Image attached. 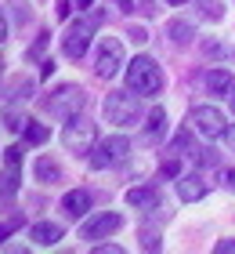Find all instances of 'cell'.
I'll return each mask as SVG.
<instances>
[{"mask_svg":"<svg viewBox=\"0 0 235 254\" xmlns=\"http://www.w3.org/2000/svg\"><path fill=\"white\" fill-rule=\"evenodd\" d=\"M127 203L138 207V211H148V207H159V189L156 186H141L127 192Z\"/></svg>","mask_w":235,"mask_h":254,"instance_id":"obj_14","label":"cell"},{"mask_svg":"<svg viewBox=\"0 0 235 254\" xmlns=\"http://www.w3.org/2000/svg\"><path fill=\"white\" fill-rule=\"evenodd\" d=\"M225 142H228V149L235 153V124H232V127H225Z\"/></svg>","mask_w":235,"mask_h":254,"instance_id":"obj_28","label":"cell"},{"mask_svg":"<svg viewBox=\"0 0 235 254\" xmlns=\"http://www.w3.org/2000/svg\"><path fill=\"white\" fill-rule=\"evenodd\" d=\"M4 127H7V131H18V127H26L22 113H15V109H4Z\"/></svg>","mask_w":235,"mask_h":254,"instance_id":"obj_21","label":"cell"},{"mask_svg":"<svg viewBox=\"0 0 235 254\" xmlns=\"http://www.w3.org/2000/svg\"><path fill=\"white\" fill-rule=\"evenodd\" d=\"M127 153H131V142L123 134H112V138H101L98 145L91 149V167L94 171H109V167H120Z\"/></svg>","mask_w":235,"mask_h":254,"instance_id":"obj_5","label":"cell"},{"mask_svg":"<svg viewBox=\"0 0 235 254\" xmlns=\"http://www.w3.org/2000/svg\"><path fill=\"white\" fill-rule=\"evenodd\" d=\"M141 244H145V251H159V236H152V233H141Z\"/></svg>","mask_w":235,"mask_h":254,"instance_id":"obj_25","label":"cell"},{"mask_svg":"<svg viewBox=\"0 0 235 254\" xmlns=\"http://www.w3.org/2000/svg\"><path fill=\"white\" fill-rule=\"evenodd\" d=\"M167 33H170V40H174V44H188V40H192V37H195V29H192V26H188V22H185V18H174V22H170V26H167Z\"/></svg>","mask_w":235,"mask_h":254,"instance_id":"obj_17","label":"cell"},{"mask_svg":"<svg viewBox=\"0 0 235 254\" xmlns=\"http://www.w3.org/2000/svg\"><path fill=\"white\" fill-rule=\"evenodd\" d=\"M76 4H84V7H91V4H94V0H76Z\"/></svg>","mask_w":235,"mask_h":254,"instance_id":"obj_34","label":"cell"},{"mask_svg":"<svg viewBox=\"0 0 235 254\" xmlns=\"http://www.w3.org/2000/svg\"><path fill=\"white\" fill-rule=\"evenodd\" d=\"M131 4H134V0H120V7H131Z\"/></svg>","mask_w":235,"mask_h":254,"instance_id":"obj_35","label":"cell"},{"mask_svg":"<svg viewBox=\"0 0 235 254\" xmlns=\"http://www.w3.org/2000/svg\"><path fill=\"white\" fill-rule=\"evenodd\" d=\"M178 171H181L178 160H167V164H163V175H178Z\"/></svg>","mask_w":235,"mask_h":254,"instance_id":"obj_30","label":"cell"},{"mask_svg":"<svg viewBox=\"0 0 235 254\" xmlns=\"http://www.w3.org/2000/svg\"><path fill=\"white\" fill-rule=\"evenodd\" d=\"M206 91L210 95H221V98H232L235 95V76L228 69H210L206 73Z\"/></svg>","mask_w":235,"mask_h":254,"instance_id":"obj_11","label":"cell"},{"mask_svg":"<svg viewBox=\"0 0 235 254\" xmlns=\"http://www.w3.org/2000/svg\"><path fill=\"white\" fill-rule=\"evenodd\" d=\"M98 26H101V15H87V18L69 22V29H65V37H62V51L69 55V59H84Z\"/></svg>","mask_w":235,"mask_h":254,"instance_id":"obj_4","label":"cell"},{"mask_svg":"<svg viewBox=\"0 0 235 254\" xmlns=\"http://www.w3.org/2000/svg\"><path fill=\"white\" fill-rule=\"evenodd\" d=\"M163 131H167V113H163V109H152V113H148V134L159 138Z\"/></svg>","mask_w":235,"mask_h":254,"instance_id":"obj_19","label":"cell"},{"mask_svg":"<svg viewBox=\"0 0 235 254\" xmlns=\"http://www.w3.org/2000/svg\"><path fill=\"white\" fill-rule=\"evenodd\" d=\"M47 138H51V131H47L44 124H26V142L29 145H44Z\"/></svg>","mask_w":235,"mask_h":254,"instance_id":"obj_18","label":"cell"},{"mask_svg":"<svg viewBox=\"0 0 235 254\" xmlns=\"http://www.w3.org/2000/svg\"><path fill=\"white\" fill-rule=\"evenodd\" d=\"M44 48H47V33H40V40L29 48V59H40V51H44Z\"/></svg>","mask_w":235,"mask_h":254,"instance_id":"obj_24","label":"cell"},{"mask_svg":"<svg viewBox=\"0 0 235 254\" xmlns=\"http://www.w3.org/2000/svg\"><path fill=\"white\" fill-rule=\"evenodd\" d=\"M62 207H65V214L69 218H84L91 211V192L87 189H73V192H65L62 196Z\"/></svg>","mask_w":235,"mask_h":254,"instance_id":"obj_12","label":"cell"},{"mask_svg":"<svg viewBox=\"0 0 235 254\" xmlns=\"http://www.w3.org/2000/svg\"><path fill=\"white\" fill-rule=\"evenodd\" d=\"M214 251H217V254H235V240H221Z\"/></svg>","mask_w":235,"mask_h":254,"instance_id":"obj_26","label":"cell"},{"mask_svg":"<svg viewBox=\"0 0 235 254\" xmlns=\"http://www.w3.org/2000/svg\"><path fill=\"white\" fill-rule=\"evenodd\" d=\"M94 251H98V254H120L116 244H94Z\"/></svg>","mask_w":235,"mask_h":254,"instance_id":"obj_27","label":"cell"},{"mask_svg":"<svg viewBox=\"0 0 235 254\" xmlns=\"http://www.w3.org/2000/svg\"><path fill=\"white\" fill-rule=\"evenodd\" d=\"M206 182H203V175H181L178 178V196H181V200L185 203H195V200H203V196H206Z\"/></svg>","mask_w":235,"mask_h":254,"instance_id":"obj_10","label":"cell"},{"mask_svg":"<svg viewBox=\"0 0 235 254\" xmlns=\"http://www.w3.org/2000/svg\"><path fill=\"white\" fill-rule=\"evenodd\" d=\"M84 102H87V95H84L80 84H62L58 91H51V95L44 98V109L58 120H69V117H76V113L84 109Z\"/></svg>","mask_w":235,"mask_h":254,"instance_id":"obj_3","label":"cell"},{"mask_svg":"<svg viewBox=\"0 0 235 254\" xmlns=\"http://www.w3.org/2000/svg\"><path fill=\"white\" fill-rule=\"evenodd\" d=\"M4 160H7V167H18V164H22V145L4 149Z\"/></svg>","mask_w":235,"mask_h":254,"instance_id":"obj_23","label":"cell"},{"mask_svg":"<svg viewBox=\"0 0 235 254\" xmlns=\"http://www.w3.org/2000/svg\"><path fill=\"white\" fill-rule=\"evenodd\" d=\"M225 186H228V189L235 192V171H225Z\"/></svg>","mask_w":235,"mask_h":254,"instance_id":"obj_33","label":"cell"},{"mask_svg":"<svg viewBox=\"0 0 235 254\" xmlns=\"http://www.w3.org/2000/svg\"><path fill=\"white\" fill-rule=\"evenodd\" d=\"M15 196H18V171L7 167L4 175H0V207H7Z\"/></svg>","mask_w":235,"mask_h":254,"instance_id":"obj_16","label":"cell"},{"mask_svg":"<svg viewBox=\"0 0 235 254\" xmlns=\"http://www.w3.org/2000/svg\"><path fill=\"white\" fill-rule=\"evenodd\" d=\"M131 40H134V44H145L148 33H145V29H131Z\"/></svg>","mask_w":235,"mask_h":254,"instance_id":"obj_29","label":"cell"},{"mask_svg":"<svg viewBox=\"0 0 235 254\" xmlns=\"http://www.w3.org/2000/svg\"><path fill=\"white\" fill-rule=\"evenodd\" d=\"M188 124H192L203 138H221L225 134V113L214 109V106H195L188 113Z\"/></svg>","mask_w":235,"mask_h":254,"instance_id":"obj_8","label":"cell"},{"mask_svg":"<svg viewBox=\"0 0 235 254\" xmlns=\"http://www.w3.org/2000/svg\"><path fill=\"white\" fill-rule=\"evenodd\" d=\"M94 134H98V131H94L91 120L69 117V120H65V131H62V142H65L69 153H80V156H84V153H91V149H94Z\"/></svg>","mask_w":235,"mask_h":254,"instance_id":"obj_6","label":"cell"},{"mask_svg":"<svg viewBox=\"0 0 235 254\" xmlns=\"http://www.w3.org/2000/svg\"><path fill=\"white\" fill-rule=\"evenodd\" d=\"M29 236H33V244L37 247H54L58 240H62V225H54V222H37L29 229Z\"/></svg>","mask_w":235,"mask_h":254,"instance_id":"obj_13","label":"cell"},{"mask_svg":"<svg viewBox=\"0 0 235 254\" xmlns=\"http://www.w3.org/2000/svg\"><path fill=\"white\" fill-rule=\"evenodd\" d=\"M33 175H37V182H44V186H54V182H62V167H58L51 156H40L37 167H33Z\"/></svg>","mask_w":235,"mask_h":254,"instance_id":"obj_15","label":"cell"},{"mask_svg":"<svg viewBox=\"0 0 235 254\" xmlns=\"http://www.w3.org/2000/svg\"><path fill=\"white\" fill-rule=\"evenodd\" d=\"M69 7H73V0H58V15L69 18Z\"/></svg>","mask_w":235,"mask_h":254,"instance_id":"obj_31","label":"cell"},{"mask_svg":"<svg viewBox=\"0 0 235 254\" xmlns=\"http://www.w3.org/2000/svg\"><path fill=\"white\" fill-rule=\"evenodd\" d=\"M123 65V44L116 37H101L98 40V59H94V73L101 80H112Z\"/></svg>","mask_w":235,"mask_h":254,"instance_id":"obj_7","label":"cell"},{"mask_svg":"<svg viewBox=\"0 0 235 254\" xmlns=\"http://www.w3.org/2000/svg\"><path fill=\"white\" fill-rule=\"evenodd\" d=\"M101 113H105V120L116 124V127H131V124H138V117H141L138 91H134V95H127V91H112V95H105Z\"/></svg>","mask_w":235,"mask_h":254,"instance_id":"obj_2","label":"cell"},{"mask_svg":"<svg viewBox=\"0 0 235 254\" xmlns=\"http://www.w3.org/2000/svg\"><path fill=\"white\" fill-rule=\"evenodd\" d=\"M123 229V214H94L87 218L84 225H80V236L84 240H105V236H112V233H120Z\"/></svg>","mask_w":235,"mask_h":254,"instance_id":"obj_9","label":"cell"},{"mask_svg":"<svg viewBox=\"0 0 235 254\" xmlns=\"http://www.w3.org/2000/svg\"><path fill=\"white\" fill-rule=\"evenodd\" d=\"M18 225H22V214H15V218H11V222H0V244H4V240H7L11 233H15Z\"/></svg>","mask_w":235,"mask_h":254,"instance_id":"obj_22","label":"cell"},{"mask_svg":"<svg viewBox=\"0 0 235 254\" xmlns=\"http://www.w3.org/2000/svg\"><path fill=\"white\" fill-rule=\"evenodd\" d=\"M4 37H7V18H4V7H0V44H4Z\"/></svg>","mask_w":235,"mask_h":254,"instance_id":"obj_32","label":"cell"},{"mask_svg":"<svg viewBox=\"0 0 235 254\" xmlns=\"http://www.w3.org/2000/svg\"><path fill=\"white\" fill-rule=\"evenodd\" d=\"M199 15L210 18V22H217L221 15H225V7H221V0H199Z\"/></svg>","mask_w":235,"mask_h":254,"instance_id":"obj_20","label":"cell"},{"mask_svg":"<svg viewBox=\"0 0 235 254\" xmlns=\"http://www.w3.org/2000/svg\"><path fill=\"white\" fill-rule=\"evenodd\" d=\"M167 4H188V0H167Z\"/></svg>","mask_w":235,"mask_h":254,"instance_id":"obj_36","label":"cell"},{"mask_svg":"<svg viewBox=\"0 0 235 254\" xmlns=\"http://www.w3.org/2000/svg\"><path fill=\"white\" fill-rule=\"evenodd\" d=\"M232 109H235V95H232Z\"/></svg>","mask_w":235,"mask_h":254,"instance_id":"obj_37","label":"cell"},{"mask_svg":"<svg viewBox=\"0 0 235 254\" xmlns=\"http://www.w3.org/2000/svg\"><path fill=\"white\" fill-rule=\"evenodd\" d=\"M127 87L138 91V95H159L163 91V69L156 65V59L138 55V59L127 65Z\"/></svg>","mask_w":235,"mask_h":254,"instance_id":"obj_1","label":"cell"}]
</instances>
